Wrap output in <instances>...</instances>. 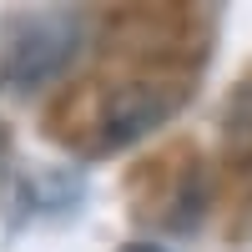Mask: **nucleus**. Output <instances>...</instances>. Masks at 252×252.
Returning <instances> with one entry per match:
<instances>
[{
    "label": "nucleus",
    "instance_id": "1",
    "mask_svg": "<svg viewBox=\"0 0 252 252\" xmlns=\"http://www.w3.org/2000/svg\"><path fill=\"white\" fill-rule=\"evenodd\" d=\"M76 51H81V15H66V10L20 15L5 26L0 76L10 91H40L76 61Z\"/></svg>",
    "mask_w": 252,
    "mask_h": 252
},
{
    "label": "nucleus",
    "instance_id": "2",
    "mask_svg": "<svg viewBox=\"0 0 252 252\" xmlns=\"http://www.w3.org/2000/svg\"><path fill=\"white\" fill-rule=\"evenodd\" d=\"M182 106L177 86H157V81H136V86H121L106 101V116H101V146H131L141 141L152 126H161Z\"/></svg>",
    "mask_w": 252,
    "mask_h": 252
},
{
    "label": "nucleus",
    "instance_id": "3",
    "mask_svg": "<svg viewBox=\"0 0 252 252\" xmlns=\"http://www.w3.org/2000/svg\"><path fill=\"white\" fill-rule=\"evenodd\" d=\"M121 252H161V247H152V242H131V247H121Z\"/></svg>",
    "mask_w": 252,
    "mask_h": 252
}]
</instances>
